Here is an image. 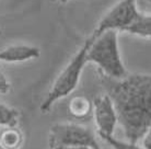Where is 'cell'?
<instances>
[{
    "label": "cell",
    "mask_w": 151,
    "mask_h": 149,
    "mask_svg": "<svg viewBox=\"0 0 151 149\" xmlns=\"http://www.w3.org/2000/svg\"><path fill=\"white\" fill-rule=\"evenodd\" d=\"M101 80L113 101L126 140L138 143L151 127V76L135 73L112 79L101 75Z\"/></svg>",
    "instance_id": "cell-1"
},
{
    "label": "cell",
    "mask_w": 151,
    "mask_h": 149,
    "mask_svg": "<svg viewBox=\"0 0 151 149\" xmlns=\"http://www.w3.org/2000/svg\"><path fill=\"white\" fill-rule=\"evenodd\" d=\"M90 38L87 61L98 66L101 75L112 79H123L127 76L119 53L117 31H106L96 37Z\"/></svg>",
    "instance_id": "cell-2"
},
{
    "label": "cell",
    "mask_w": 151,
    "mask_h": 149,
    "mask_svg": "<svg viewBox=\"0 0 151 149\" xmlns=\"http://www.w3.org/2000/svg\"><path fill=\"white\" fill-rule=\"evenodd\" d=\"M89 45H90V38H87V41L83 43L80 50L75 54L71 60L67 64V66L63 69V71L58 75L56 80L54 81L52 88L40 107L43 113L48 112L57 101L71 94L78 87L83 68L88 64L87 52Z\"/></svg>",
    "instance_id": "cell-3"
},
{
    "label": "cell",
    "mask_w": 151,
    "mask_h": 149,
    "mask_svg": "<svg viewBox=\"0 0 151 149\" xmlns=\"http://www.w3.org/2000/svg\"><path fill=\"white\" fill-rule=\"evenodd\" d=\"M49 146L52 149H67L79 146L101 149L93 132L76 123H58L50 127Z\"/></svg>",
    "instance_id": "cell-4"
},
{
    "label": "cell",
    "mask_w": 151,
    "mask_h": 149,
    "mask_svg": "<svg viewBox=\"0 0 151 149\" xmlns=\"http://www.w3.org/2000/svg\"><path fill=\"white\" fill-rule=\"evenodd\" d=\"M137 0H119L99 22L91 37H96L106 31H123L139 17Z\"/></svg>",
    "instance_id": "cell-5"
},
{
    "label": "cell",
    "mask_w": 151,
    "mask_h": 149,
    "mask_svg": "<svg viewBox=\"0 0 151 149\" xmlns=\"http://www.w3.org/2000/svg\"><path fill=\"white\" fill-rule=\"evenodd\" d=\"M92 104V113L99 136H113L118 124V117L110 96L106 93L98 96L93 100Z\"/></svg>",
    "instance_id": "cell-6"
},
{
    "label": "cell",
    "mask_w": 151,
    "mask_h": 149,
    "mask_svg": "<svg viewBox=\"0 0 151 149\" xmlns=\"http://www.w3.org/2000/svg\"><path fill=\"white\" fill-rule=\"evenodd\" d=\"M40 48L31 45H12L0 50V61L4 63H22L38 58Z\"/></svg>",
    "instance_id": "cell-7"
},
{
    "label": "cell",
    "mask_w": 151,
    "mask_h": 149,
    "mask_svg": "<svg viewBox=\"0 0 151 149\" xmlns=\"http://www.w3.org/2000/svg\"><path fill=\"white\" fill-rule=\"evenodd\" d=\"M93 104L87 96H73L68 104L69 114L73 116L75 119H86L92 112Z\"/></svg>",
    "instance_id": "cell-8"
},
{
    "label": "cell",
    "mask_w": 151,
    "mask_h": 149,
    "mask_svg": "<svg viewBox=\"0 0 151 149\" xmlns=\"http://www.w3.org/2000/svg\"><path fill=\"white\" fill-rule=\"evenodd\" d=\"M22 144L23 135L18 127H6L0 133V145L4 149H20Z\"/></svg>",
    "instance_id": "cell-9"
},
{
    "label": "cell",
    "mask_w": 151,
    "mask_h": 149,
    "mask_svg": "<svg viewBox=\"0 0 151 149\" xmlns=\"http://www.w3.org/2000/svg\"><path fill=\"white\" fill-rule=\"evenodd\" d=\"M125 32L142 37H151V15L140 13L139 17L125 30Z\"/></svg>",
    "instance_id": "cell-10"
},
{
    "label": "cell",
    "mask_w": 151,
    "mask_h": 149,
    "mask_svg": "<svg viewBox=\"0 0 151 149\" xmlns=\"http://www.w3.org/2000/svg\"><path fill=\"white\" fill-rule=\"evenodd\" d=\"M20 113L14 107L7 104L0 103V126L2 127H17L19 124Z\"/></svg>",
    "instance_id": "cell-11"
},
{
    "label": "cell",
    "mask_w": 151,
    "mask_h": 149,
    "mask_svg": "<svg viewBox=\"0 0 151 149\" xmlns=\"http://www.w3.org/2000/svg\"><path fill=\"white\" fill-rule=\"evenodd\" d=\"M103 140L113 149H145L142 146H138V143H130L128 140H121L114 136H100Z\"/></svg>",
    "instance_id": "cell-12"
},
{
    "label": "cell",
    "mask_w": 151,
    "mask_h": 149,
    "mask_svg": "<svg viewBox=\"0 0 151 149\" xmlns=\"http://www.w3.org/2000/svg\"><path fill=\"white\" fill-rule=\"evenodd\" d=\"M11 89V84L7 79V77L0 70V94H7Z\"/></svg>",
    "instance_id": "cell-13"
},
{
    "label": "cell",
    "mask_w": 151,
    "mask_h": 149,
    "mask_svg": "<svg viewBox=\"0 0 151 149\" xmlns=\"http://www.w3.org/2000/svg\"><path fill=\"white\" fill-rule=\"evenodd\" d=\"M141 146L145 149H151V127L147 130V133L141 138Z\"/></svg>",
    "instance_id": "cell-14"
},
{
    "label": "cell",
    "mask_w": 151,
    "mask_h": 149,
    "mask_svg": "<svg viewBox=\"0 0 151 149\" xmlns=\"http://www.w3.org/2000/svg\"><path fill=\"white\" fill-rule=\"evenodd\" d=\"M67 149H94V148L89 147V146H79V147H71V148H67Z\"/></svg>",
    "instance_id": "cell-15"
},
{
    "label": "cell",
    "mask_w": 151,
    "mask_h": 149,
    "mask_svg": "<svg viewBox=\"0 0 151 149\" xmlns=\"http://www.w3.org/2000/svg\"><path fill=\"white\" fill-rule=\"evenodd\" d=\"M56 1H58V2H61V4H65V2H67L68 0H56Z\"/></svg>",
    "instance_id": "cell-16"
},
{
    "label": "cell",
    "mask_w": 151,
    "mask_h": 149,
    "mask_svg": "<svg viewBox=\"0 0 151 149\" xmlns=\"http://www.w3.org/2000/svg\"><path fill=\"white\" fill-rule=\"evenodd\" d=\"M0 149H4V147H2L1 145H0Z\"/></svg>",
    "instance_id": "cell-17"
},
{
    "label": "cell",
    "mask_w": 151,
    "mask_h": 149,
    "mask_svg": "<svg viewBox=\"0 0 151 149\" xmlns=\"http://www.w3.org/2000/svg\"><path fill=\"white\" fill-rule=\"evenodd\" d=\"M148 1H150V2H151V0H148Z\"/></svg>",
    "instance_id": "cell-18"
}]
</instances>
